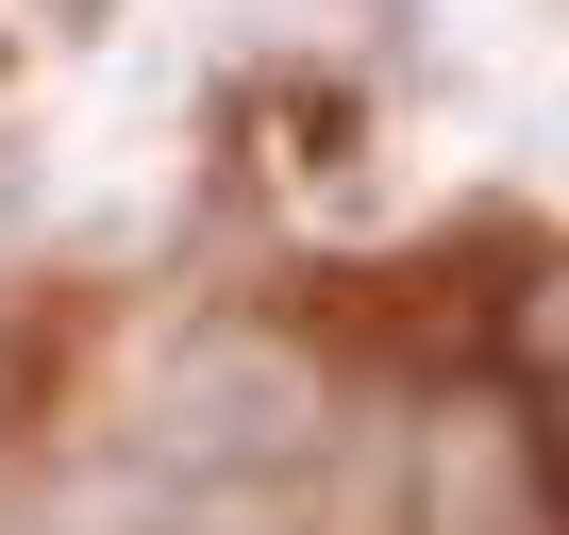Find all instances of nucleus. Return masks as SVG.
<instances>
[{
  "label": "nucleus",
  "mask_w": 569,
  "mask_h": 535,
  "mask_svg": "<svg viewBox=\"0 0 569 535\" xmlns=\"http://www.w3.org/2000/svg\"><path fill=\"white\" fill-rule=\"evenodd\" d=\"M319 435H336V385H319L302 335H268V319L184 335L151 369V402H134V452L168 485H201V502H284V485L319 468Z\"/></svg>",
  "instance_id": "nucleus-1"
},
{
  "label": "nucleus",
  "mask_w": 569,
  "mask_h": 535,
  "mask_svg": "<svg viewBox=\"0 0 569 535\" xmlns=\"http://www.w3.org/2000/svg\"><path fill=\"white\" fill-rule=\"evenodd\" d=\"M402 535H569L536 418L486 402V385H452V402L419 418V452H402Z\"/></svg>",
  "instance_id": "nucleus-2"
},
{
  "label": "nucleus",
  "mask_w": 569,
  "mask_h": 535,
  "mask_svg": "<svg viewBox=\"0 0 569 535\" xmlns=\"http://www.w3.org/2000/svg\"><path fill=\"white\" fill-rule=\"evenodd\" d=\"M502 352H519L536 385H569V251H536L519 285H502Z\"/></svg>",
  "instance_id": "nucleus-3"
},
{
  "label": "nucleus",
  "mask_w": 569,
  "mask_h": 535,
  "mask_svg": "<svg viewBox=\"0 0 569 535\" xmlns=\"http://www.w3.org/2000/svg\"><path fill=\"white\" fill-rule=\"evenodd\" d=\"M536 452H552V502H569V385L536 402Z\"/></svg>",
  "instance_id": "nucleus-4"
},
{
  "label": "nucleus",
  "mask_w": 569,
  "mask_h": 535,
  "mask_svg": "<svg viewBox=\"0 0 569 535\" xmlns=\"http://www.w3.org/2000/svg\"><path fill=\"white\" fill-rule=\"evenodd\" d=\"M0 418H18V352H0Z\"/></svg>",
  "instance_id": "nucleus-5"
},
{
  "label": "nucleus",
  "mask_w": 569,
  "mask_h": 535,
  "mask_svg": "<svg viewBox=\"0 0 569 535\" xmlns=\"http://www.w3.org/2000/svg\"><path fill=\"white\" fill-rule=\"evenodd\" d=\"M0 535H34V502H0Z\"/></svg>",
  "instance_id": "nucleus-6"
}]
</instances>
